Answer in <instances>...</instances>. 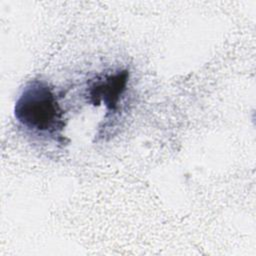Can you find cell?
<instances>
[{"label":"cell","instance_id":"obj_1","mask_svg":"<svg viewBox=\"0 0 256 256\" xmlns=\"http://www.w3.org/2000/svg\"><path fill=\"white\" fill-rule=\"evenodd\" d=\"M17 121L39 136L60 141L65 127L64 111L50 85L32 80L25 85L14 106Z\"/></svg>","mask_w":256,"mask_h":256},{"label":"cell","instance_id":"obj_2","mask_svg":"<svg viewBox=\"0 0 256 256\" xmlns=\"http://www.w3.org/2000/svg\"><path fill=\"white\" fill-rule=\"evenodd\" d=\"M129 73L118 70L114 73L98 77L88 89L89 101L96 106L103 104L109 110H116L121 95L126 90Z\"/></svg>","mask_w":256,"mask_h":256}]
</instances>
